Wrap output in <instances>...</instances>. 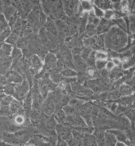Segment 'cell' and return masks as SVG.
Segmentation results:
<instances>
[{
  "mask_svg": "<svg viewBox=\"0 0 135 146\" xmlns=\"http://www.w3.org/2000/svg\"><path fill=\"white\" fill-rule=\"evenodd\" d=\"M128 34L117 25L111 27L105 35V46L117 52L124 48L129 42Z\"/></svg>",
  "mask_w": 135,
  "mask_h": 146,
  "instance_id": "cell-1",
  "label": "cell"
},
{
  "mask_svg": "<svg viewBox=\"0 0 135 146\" xmlns=\"http://www.w3.org/2000/svg\"><path fill=\"white\" fill-rule=\"evenodd\" d=\"M71 129L70 126L65 123H56L55 131L58 139L65 141L68 143L73 137Z\"/></svg>",
  "mask_w": 135,
  "mask_h": 146,
  "instance_id": "cell-2",
  "label": "cell"
},
{
  "mask_svg": "<svg viewBox=\"0 0 135 146\" xmlns=\"http://www.w3.org/2000/svg\"><path fill=\"white\" fill-rule=\"evenodd\" d=\"M63 123L69 125L71 129L72 128H88L84 117L78 113L66 116Z\"/></svg>",
  "mask_w": 135,
  "mask_h": 146,
  "instance_id": "cell-3",
  "label": "cell"
},
{
  "mask_svg": "<svg viewBox=\"0 0 135 146\" xmlns=\"http://www.w3.org/2000/svg\"><path fill=\"white\" fill-rule=\"evenodd\" d=\"M70 87L76 96H78L76 98L82 99H83L84 98H92L94 95L91 90L86 87L84 84L73 82L70 84Z\"/></svg>",
  "mask_w": 135,
  "mask_h": 146,
  "instance_id": "cell-4",
  "label": "cell"
},
{
  "mask_svg": "<svg viewBox=\"0 0 135 146\" xmlns=\"http://www.w3.org/2000/svg\"><path fill=\"white\" fill-rule=\"evenodd\" d=\"M65 15L69 18H74L78 15L80 7V1H62Z\"/></svg>",
  "mask_w": 135,
  "mask_h": 146,
  "instance_id": "cell-5",
  "label": "cell"
},
{
  "mask_svg": "<svg viewBox=\"0 0 135 146\" xmlns=\"http://www.w3.org/2000/svg\"><path fill=\"white\" fill-rule=\"evenodd\" d=\"M99 112V106L95 103L91 102H85L82 106L80 115L84 119L88 117H92L98 115Z\"/></svg>",
  "mask_w": 135,
  "mask_h": 146,
  "instance_id": "cell-6",
  "label": "cell"
},
{
  "mask_svg": "<svg viewBox=\"0 0 135 146\" xmlns=\"http://www.w3.org/2000/svg\"><path fill=\"white\" fill-rule=\"evenodd\" d=\"M55 108L56 107L53 102V99L51 97L47 99L45 102H43L41 110L43 111L45 115L48 117H50L53 115Z\"/></svg>",
  "mask_w": 135,
  "mask_h": 146,
  "instance_id": "cell-7",
  "label": "cell"
},
{
  "mask_svg": "<svg viewBox=\"0 0 135 146\" xmlns=\"http://www.w3.org/2000/svg\"><path fill=\"white\" fill-rule=\"evenodd\" d=\"M114 25L115 23L113 22V21H108L103 18L101 19L100 22L96 29L97 35L106 33Z\"/></svg>",
  "mask_w": 135,
  "mask_h": 146,
  "instance_id": "cell-8",
  "label": "cell"
},
{
  "mask_svg": "<svg viewBox=\"0 0 135 146\" xmlns=\"http://www.w3.org/2000/svg\"><path fill=\"white\" fill-rule=\"evenodd\" d=\"M72 61L77 72H85L87 70L88 66L86 61L82 59L81 55H72Z\"/></svg>",
  "mask_w": 135,
  "mask_h": 146,
  "instance_id": "cell-9",
  "label": "cell"
},
{
  "mask_svg": "<svg viewBox=\"0 0 135 146\" xmlns=\"http://www.w3.org/2000/svg\"><path fill=\"white\" fill-rule=\"evenodd\" d=\"M58 52L60 58L63 60H72V54L71 50L67 45L64 43L59 44Z\"/></svg>",
  "mask_w": 135,
  "mask_h": 146,
  "instance_id": "cell-10",
  "label": "cell"
},
{
  "mask_svg": "<svg viewBox=\"0 0 135 146\" xmlns=\"http://www.w3.org/2000/svg\"><path fill=\"white\" fill-rule=\"evenodd\" d=\"M57 58L53 53H48L44 57V65L48 69L54 70L56 68Z\"/></svg>",
  "mask_w": 135,
  "mask_h": 146,
  "instance_id": "cell-11",
  "label": "cell"
},
{
  "mask_svg": "<svg viewBox=\"0 0 135 146\" xmlns=\"http://www.w3.org/2000/svg\"><path fill=\"white\" fill-rule=\"evenodd\" d=\"M44 28L47 33L58 38V31L56 27L55 21L52 19L48 17L47 21L44 25Z\"/></svg>",
  "mask_w": 135,
  "mask_h": 146,
  "instance_id": "cell-12",
  "label": "cell"
},
{
  "mask_svg": "<svg viewBox=\"0 0 135 146\" xmlns=\"http://www.w3.org/2000/svg\"><path fill=\"white\" fill-rule=\"evenodd\" d=\"M85 101L78 98H72L70 99L68 104L74 108L76 113L80 114L81 112L82 106L85 103Z\"/></svg>",
  "mask_w": 135,
  "mask_h": 146,
  "instance_id": "cell-13",
  "label": "cell"
},
{
  "mask_svg": "<svg viewBox=\"0 0 135 146\" xmlns=\"http://www.w3.org/2000/svg\"><path fill=\"white\" fill-rule=\"evenodd\" d=\"M108 130L113 133L116 136L117 141L124 143V144H126V146L130 145L129 141H128L124 131L119 129H111Z\"/></svg>",
  "mask_w": 135,
  "mask_h": 146,
  "instance_id": "cell-14",
  "label": "cell"
},
{
  "mask_svg": "<svg viewBox=\"0 0 135 146\" xmlns=\"http://www.w3.org/2000/svg\"><path fill=\"white\" fill-rule=\"evenodd\" d=\"M12 58L10 56H0V71L4 72L9 69L12 64Z\"/></svg>",
  "mask_w": 135,
  "mask_h": 146,
  "instance_id": "cell-15",
  "label": "cell"
},
{
  "mask_svg": "<svg viewBox=\"0 0 135 146\" xmlns=\"http://www.w3.org/2000/svg\"><path fill=\"white\" fill-rule=\"evenodd\" d=\"M104 137L105 139L106 146H115L117 139L113 133L109 131L108 130H106L104 132Z\"/></svg>",
  "mask_w": 135,
  "mask_h": 146,
  "instance_id": "cell-16",
  "label": "cell"
},
{
  "mask_svg": "<svg viewBox=\"0 0 135 146\" xmlns=\"http://www.w3.org/2000/svg\"><path fill=\"white\" fill-rule=\"evenodd\" d=\"M17 9L13 6L5 7L3 9V13L4 17L6 18L7 22L9 21L10 20L12 19V17L16 14V12Z\"/></svg>",
  "mask_w": 135,
  "mask_h": 146,
  "instance_id": "cell-17",
  "label": "cell"
},
{
  "mask_svg": "<svg viewBox=\"0 0 135 146\" xmlns=\"http://www.w3.org/2000/svg\"><path fill=\"white\" fill-rule=\"evenodd\" d=\"M118 90L122 96H132L133 93L132 88L126 83L121 84Z\"/></svg>",
  "mask_w": 135,
  "mask_h": 146,
  "instance_id": "cell-18",
  "label": "cell"
},
{
  "mask_svg": "<svg viewBox=\"0 0 135 146\" xmlns=\"http://www.w3.org/2000/svg\"><path fill=\"white\" fill-rule=\"evenodd\" d=\"M23 80V78L21 75L18 72L15 71L11 72L8 78V80L12 84H21Z\"/></svg>",
  "mask_w": 135,
  "mask_h": 146,
  "instance_id": "cell-19",
  "label": "cell"
},
{
  "mask_svg": "<svg viewBox=\"0 0 135 146\" xmlns=\"http://www.w3.org/2000/svg\"><path fill=\"white\" fill-rule=\"evenodd\" d=\"M12 50V45L5 42L0 44V56H10Z\"/></svg>",
  "mask_w": 135,
  "mask_h": 146,
  "instance_id": "cell-20",
  "label": "cell"
},
{
  "mask_svg": "<svg viewBox=\"0 0 135 146\" xmlns=\"http://www.w3.org/2000/svg\"><path fill=\"white\" fill-rule=\"evenodd\" d=\"M53 115L54 119L55 120L57 123H62L64 122L66 115L62 110V108H55V110L54 111Z\"/></svg>",
  "mask_w": 135,
  "mask_h": 146,
  "instance_id": "cell-21",
  "label": "cell"
},
{
  "mask_svg": "<svg viewBox=\"0 0 135 146\" xmlns=\"http://www.w3.org/2000/svg\"><path fill=\"white\" fill-rule=\"evenodd\" d=\"M20 1L21 5L22 12L24 13V15L29 14L33 9V4L31 3V1Z\"/></svg>",
  "mask_w": 135,
  "mask_h": 146,
  "instance_id": "cell-22",
  "label": "cell"
},
{
  "mask_svg": "<svg viewBox=\"0 0 135 146\" xmlns=\"http://www.w3.org/2000/svg\"><path fill=\"white\" fill-rule=\"evenodd\" d=\"M67 23L73 35L78 34L79 25V19H74V18H71V19H70L69 21Z\"/></svg>",
  "mask_w": 135,
  "mask_h": 146,
  "instance_id": "cell-23",
  "label": "cell"
},
{
  "mask_svg": "<svg viewBox=\"0 0 135 146\" xmlns=\"http://www.w3.org/2000/svg\"><path fill=\"white\" fill-rule=\"evenodd\" d=\"M82 143L84 145L86 146L96 145V137H94V135L90 134V133H86L84 134Z\"/></svg>",
  "mask_w": 135,
  "mask_h": 146,
  "instance_id": "cell-24",
  "label": "cell"
},
{
  "mask_svg": "<svg viewBox=\"0 0 135 146\" xmlns=\"http://www.w3.org/2000/svg\"><path fill=\"white\" fill-rule=\"evenodd\" d=\"M127 21L128 23L127 25V30L130 33L132 34L135 33V15L134 13L130 14L127 16Z\"/></svg>",
  "mask_w": 135,
  "mask_h": 146,
  "instance_id": "cell-25",
  "label": "cell"
},
{
  "mask_svg": "<svg viewBox=\"0 0 135 146\" xmlns=\"http://www.w3.org/2000/svg\"><path fill=\"white\" fill-rule=\"evenodd\" d=\"M80 4L84 12L90 13L93 10V3L92 1H80Z\"/></svg>",
  "mask_w": 135,
  "mask_h": 146,
  "instance_id": "cell-26",
  "label": "cell"
},
{
  "mask_svg": "<svg viewBox=\"0 0 135 146\" xmlns=\"http://www.w3.org/2000/svg\"><path fill=\"white\" fill-rule=\"evenodd\" d=\"M108 94V99L107 101L109 100V101H112L115 102L116 101H118V100L122 97V96L121 95L119 90L115 89L112 91H109Z\"/></svg>",
  "mask_w": 135,
  "mask_h": 146,
  "instance_id": "cell-27",
  "label": "cell"
},
{
  "mask_svg": "<svg viewBox=\"0 0 135 146\" xmlns=\"http://www.w3.org/2000/svg\"><path fill=\"white\" fill-rule=\"evenodd\" d=\"M95 58L96 60H98L108 61L109 58L108 54L107 52L102 50L96 51Z\"/></svg>",
  "mask_w": 135,
  "mask_h": 146,
  "instance_id": "cell-28",
  "label": "cell"
},
{
  "mask_svg": "<svg viewBox=\"0 0 135 146\" xmlns=\"http://www.w3.org/2000/svg\"><path fill=\"white\" fill-rule=\"evenodd\" d=\"M78 73L76 70L69 68H64L61 72L63 76L67 78H76Z\"/></svg>",
  "mask_w": 135,
  "mask_h": 146,
  "instance_id": "cell-29",
  "label": "cell"
},
{
  "mask_svg": "<svg viewBox=\"0 0 135 146\" xmlns=\"http://www.w3.org/2000/svg\"><path fill=\"white\" fill-rule=\"evenodd\" d=\"M105 33L96 36V44L99 50L105 47Z\"/></svg>",
  "mask_w": 135,
  "mask_h": 146,
  "instance_id": "cell-30",
  "label": "cell"
},
{
  "mask_svg": "<svg viewBox=\"0 0 135 146\" xmlns=\"http://www.w3.org/2000/svg\"><path fill=\"white\" fill-rule=\"evenodd\" d=\"M19 39V33L14 31L11 33L10 35L6 40L5 42L6 43H9V44L13 45L15 44Z\"/></svg>",
  "mask_w": 135,
  "mask_h": 146,
  "instance_id": "cell-31",
  "label": "cell"
},
{
  "mask_svg": "<svg viewBox=\"0 0 135 146\" xmlns=\"http://www.w3.org/2000/svg\"><path fill=\"white\" fill-rule=\"evenodd\" d=\"M4 138L6 141L9 143L18 144L20 142V140L18 139L15 135H13L12 134H7L4 135Z\"/></svg>",
  "mask_w": 135,
  "mask_h": 146,
  "instance_id": "cell-32",
  "label": "cell"
},
{
  "mask_svg": "<svg viewBox=\"0 0 135 146\" xmlns=\"http://www.w3.org/2000/svg\"><path fill=\"white\" fill-rule=\"evenodd\" d=\"M9 27L8 22L3 13H0V33L5 31Z\"/></svg>",
  "mask_w": 135,
  "mask_h": 146,
  "instance_id": "cell-33",
  "label": "cell"
},
{
  "mask_svg": "<svg viewBox=\"0 0 135 146\" xmlns=\"http://www.w3.org/2000/svg\"><path fill=\"white\" fill-rule=\"evenodd\" d=\"M93 51V50L90 48L84 46L82 48L80 55L82 59L86 61L88 57L90 56V54H91Z\"/></svg>",
  "mask_w": 135,
  "mask_h": 146,
  "instance_id": "cell-34",
  "label": "cell"
},
{
  "mask_svg": "<svg viewBox=\"0 0 135 146\" xmlns=\"http://www.w3.org/2000/svg\"><path fill=\"white\" fill-rule=\"evenodd\" d=\"M12 33L10 27H9L5 31L0 33V44L4 42Z\"/></svg>",
  "mask_w": 135,
  "mask_h": 146,
  "instance_id": "cell-35",
  "label": "cell"
},
{
  "mask_svg": "<svg viewBox=\"0 0 135 146\" xmlns=\"http://www.w3.org/2000/svg\"><path fill=\"white\" fill-rule=\"evenodd\" d=\"M25 121H26V119L25 117L21 114L16 115L13 118L14 124L19 126L24 125V123H25Z\"/></svg>",
  "mask_w": 135,
  "mask_h": 146,
  "instance_id": "cell-36",
  "label": "cell"
},
{
  "mask_svg": "<svg viewBox=\"0 0 135 146\" xmlns=\"http://www.w3.org/2000/svg\"><path fill=\"white\" fill-rule=\"evenodd\" d=\"M11 55L12 56H11L12 59L15 60L21 59L23 55L21 49L16 47L12 50Z\"/></svg>",
  "mask_w": 135,
  "mask_h": 146,
  "instance_id": "cell-37",
  "label": "cell"
},
{
  "mask_svg": "<svg viewBox=\"0 0 135 146\" xmlns=\"http://www.w3.org/2000/svg\"><path fill=\"white\" fill-rule=\"evenodd\" d=\"M134 65H135V59L134 57H132L130 60L129 61L127 62L122 64L121 68L124 71H126L133 68V67H134Z\"/></svg>",
  "mask_w": 135,
  "mask_h": 146,
  "instance_id": "cell-38",
  "label": "cell"
},
{
  "mask_svg": "<svg viewBox=\"0 0 135 146\" xmlns=\"http://www.w3.org/2000/svg\"><path fill=\"white\" fill-rule=\"evenodd\" d=\"M115 22L117 23L118 26L119 25L120 27V28L124 30H127V25L126 22L123 17H120L118 18V19H115V20H113Z\"/></svg>",
  "mask_w": 135,
  "mask_h": 146,
  "instance_id": "cell-39",
  "label": "cell"
},
{
  "mask_svg": "<svg viewBox=\"0 0 135 146\" xmlns=\"http://www.w3.org/2000/svg\"><path fill=\"white\" fill-rule=\"evenodd\" d=\"M62 109L66 116H68L76 113L74 108L68 104L62 107Z\"/></svg>",
  "mask_w": 135,
  "mask_h": 146,
  "instance_id": "cell-40",
  "label": "cell"
},
{
  "mask_svg": "<svg viewBox=\"0 0 135 146\" xmlns=\"http://www.w3.org/2000/svg\"><path fill=\"white\" fill-rule=\"evenodd\" d=\"M124 114V115H126V116L130 120L132 123H134L135 113H134V110L133 109V108H128Z\"/></svg>",
  "mask_w": 135,
  "mask_h": 146,
  "instance_id": "cell-41",
  "label": "cell"
},
{
  "mask_svg": "<svg viewBox=\"0 0 135 146\" xmlns=\"http://www.w3.org/2000/svg\"><path fill=\"white\" fill-rule=\"evenodd\" d=\"M104 12L105 11L93 4V12L96 17L100 19H102L104 17Z\"/></svg>",
  "mask_w": 135,
  "mask_h": 146,
  "instance_id": "cell-42",
  "label": "cell"
},
{
  "mask_svg": "<svg viewBox=\"0 0 135 146\" xmlns=\"http://www.w3.org/2000/svg\"><path fill=\"white\" fill-rule=\"evenodd\" d=\"M106 62L107 61H102V60H96V63H95L96 69L100 71L103 69H105Z\"/></svg>",
  "mask_w": 135,
  "mask_h": 146,
  "instance_id": "cell-43",
  "label": "cell"
},
{
  "mask_svg": "<svg viewBox=\"0 0 135 146\" xmlns=\"http://www.w3.org/2000/svg\"><path fill=\"white\" fill-rule=\"evenodd\" d=\"M47 16L42 11V10H40L39 13V22L41 25H44L47 21Z\"/></svg>",
  "mask_w": 135,
  "mask_h": 146,
  "instance_id": "cell-44",
  "label": "cell"
},
{
  "mask_svg": "<svg viewBox=\"0 0 135 146\" xmlns=\"http://www.w3.org/2000/svg\"><path fill=\"white\" fill-rule=\"evenodd\" d=\"M10 110L11 113H16L19 109V105L16 102L13 101L11 102Z\"/></svg>",
  "mask_w": 135,
  "mask_h": 146,
  "instance_id": "cell-45",
  "label": "cell"
},
{
  "mask_svg": "<svg viewBox=\"0 0 135 146\" xmlns=\"http://www.w3.org/2000/svg\"><path fill=\"white\" fill-rule=\"evenodd\" d=\"M115 67L114 63L112 62L111 60H108L106 64L105 69L106 71L108 72H111L112 70Z\"/></svg>",
  "mask_w": 135,
  "mask_h": 146,
  "instance_id": "cell-46",
  "label": "cell"
},
{
  "mask_svg": "<svg viewBox=\"0 0 135 146\" xmlns=\"http://www.w3.org/2000/svg\"><path fill=\"white\" fill-rule=\"evenodd\" d=\"M111 60L112 61V62L114 63L115 66H121L122 62H121V61L120 57L111 58Z\"/></svg>",
  "mask_w": 135,
  "mask_h": 146,
  "instance_id": "cell-47",
  "label": "cell"
},
{
  "mask_svg": "<svg viewBox=\"0 0 135 146\" xmlns=\"http://www.w3.org/2000/svg\"><path fill=\"white\" fill-rule=\"evenodd\" d=\"M115 146H126V144H124V143H122V142L117 141V143H116V145H115Z\"/></svg>",
  "mask_w": 135,
  "mask_h": 146,
  "instance_id": "cell-48",
  "label": "cell"
}]
</instances>
